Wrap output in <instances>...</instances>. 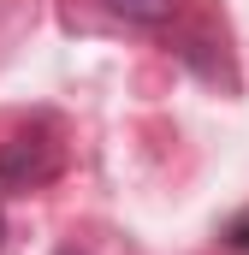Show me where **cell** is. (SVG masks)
Listing matches in <instances>:
<instances>
[{"mask_svg": "<svg viewBox=\"0 0 249 255\" xmlns=\"http://www.w3.org/2000/svg\"><path fill=\"white\" fill-rule=\"evenodd\" d=\"M65 172V142L54 125H30V130H12L0 142V190H48L54 178Z\"/></svg>", "mask_w": 249, "mask_h": 255, "instance_id": "obj_1", "label": "cell"}, {"mask_svg": "<svg viewBox=\"0 0 249 255\" xmlns=\"http://www.w3.org/2000/svg\"><path fill=\"white\" fill-rule=\"evenodd\" d=\"M113 18H124V24H136V30H160V24H172L178 18V6L184 0H101Z\"/></svg>", "mask_w": 249, "mask_h": 255, "instance_id": "obj_2", "label": "cell"}, {"mask_svg": "<svg viewBox=\"0 0 249 255\" xmlns=\"http://www.w3.org/2000/svg\"><path fill=\"white\" fill-rule=\"evenodd\" d=\"M232 244H238V250H249V226H238V232H232Z\"/></svg>", "mask_w": 249, "mask_h": 255, "instance_id": "obj_3", "label": "cell"}, {"mask_svg": "<svg viewBox=\"0 0 249 255\" xmlns=\"http://www.w3.org/2000/svg\"><path fill=\"white\" fill-rule=\"evenodd\" d=\"M0 244H6V214H0Z\"/></svg>", "mask_w": 249, "mask_h": 255, "instance_id": "obj_4", "label": "cell"}]
</instances>
